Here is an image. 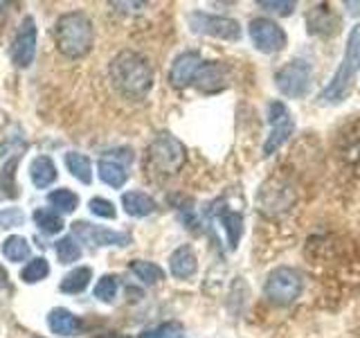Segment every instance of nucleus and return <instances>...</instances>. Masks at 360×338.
I'll use <instances>...</instances> for the list:
<instances>
[{"instance_id":"nucleus-16","label":"nucleus","mask_w":360,"mask_h":338,"mask_svg":"<svg viewBox=\"0 0 360 338\" xmlns=\"http://www.w3.org/2000/svg\"><path fill=\"white\" fill-rule=\"evenodd\" d=\"M122 208L129 217L142 219V217H149V214L155 212V201L146 194V192L133 189V192H124L122 194Z\"/></svg>"},{"instance_id":"nucleus-36","label":"nucleus","mask_w":360,"mask_h":338,"mask_svg":"<svg viewBox=\"0 0 360 338\" xmlns=\"http://www.w3.org/2000/svg\"><path fill=\"white\" fill-rule=\"evenodd\" d=\"M106 338H129V336H106Z\"/></svg>"},{"instance_id":"nucleus-32","label":"nucleus","mask_w":360,"mask_h":338,"mask_svg":"<svg viewBox=\"0 0 360 338\" xmlns=\"http://www.w3.org/2000/svg\"><path fill=\"white\" fill-rule=\"evenodd\" d=\"M117 287H120V282H117L115 275L99 277V282L95 284V298L101 300V302H112L117 296Z\"/></svg>"},{"instance_id":"nucleus-30","label":"nucleus","mask_w":360,"mask_h":338,"mask_svg":"<svg viewBox=\"0 0 360 338\" xmlns=\"http://www.w3.org/2000/svg\"><path fill=\"white\" fill-rule=\"evenodd\" d=\"M56 251V259L59 264H75L77 259H82V248H79L75 237H61L54 246Z\"/></svg>"},{"instance_id":"nucleus-28","label":"nucleus","mask_w":360,"mask_h":338,"mask_svg":"<svg viewBox=\"0 0 360 338\" xmlns=\"http://www.w3.org/2000/svg\"><path fill=\"white\" fill-rule=\"evenodd\" d=\"M48 203L59 212V214H70L79 208V196L75 194L72 189L61 187V189H54L48 194Z\"/></svg>"},{"instance_id":"nucleus-8","label":"nucleus","mask_w":360,"mask_h":338,"mask_svg":"<svg viewBox=\"0 0 360 338\" xmlns=\"http://www.w3.org/2000/svg\"><path fill=\"white\" fill-rule=\"evenodd\" d=\"M268 138L264 142V156H273L277 149H281V144H286L288 138L295 131V118L288 111L284 101H270L268 104Z\"/></svg>"},{"instance_id":"nucleus-31","label":"nucleus","mask_w":360,"mask_h":338,"mask_svg":"<svg viewBox=\"0 0 360 338\" xmlns=\"http://www.w3.org/2000/svg\"><path fill=\"white\" fill-rule=\"evenodd\" d=\"M183 336H185V327L180 323H162L140 334V338H183Z\"/></svg>"},{"instance_id":"nucleus-19","label":"nucleus","mask_w":360,"mask_h":338,"mask_svg":"<svg viewBox=\"0 0 360 338\" xmlns=\"http://www.w3.org/2000/svg\"><path fill=\"white\" fill-rule=\"evenodd\" d=\"M342 161L349 167H360V122L352 124L349 131L342 133V140H340V149H338Z\"/></svg>"},{"instance_id":"nucleus-18","label":"nucleus","mask_w":360,"mask_h":338,"mask_svg":"<svg viewBox=\"0 0 360 338\" xmlns=\"http://www.w3.org/2000/svg\"><path fill=\"white\" fill-rule=\"evenodd\" d=\"M56 176H59V172H56V165L52 163L50 156H37L30 165V178L32 183L37 185L39 189H45L50 187Z\"/></svg>"},{"instance_id":"nucleus-29","label":"nucleus","mask_w":360,"mask_h":338,"mask_svg":"<svg viewBox=\"0 0 360 338\" xmlns=\"http://www.w3.org/2000/svg\"><path fill=\"white\" fill-rule=\"evenodd\" d=\"M50 275V264L45 257H34L30 262L22 266L20 270V280L25 282V284H37V282L45 280Z\"/></svg>"},{"instance_id":"nucleus-6","label":"nucleus","mask_w":360,"mask_h":338,"mask_svg":"<svg viewBox=\"0 0 360 338\" xmlns=\"http://www.w3.org/2000/svg\"><path fill=\"white\" fill-rule=\"evenodd\" d=\"M187 20H189L191 32L202 34V37L232 41V43L241 39V25H239V20H234V18L207 14V11H191Z\"/></svg>"},{"instance_id":"nucleus-25","label":"nucleus","mask_w":360,"mask_h":338,"mask_svg":"<svg viewBox=\"0 0 360 338\" xmlns=\"http://www.w3.org/2000/svg\"><path fill=\"white\" fill-rule=\"evenodd\" d=\"M129 268L135 273V277L142 280L144 284H149V287L165 280V270L153 262H146V259H133V262L129 264Z\"/></svg>"},{"instance_id":"nucleus-11","label":"nucleus","mask_w":360,"mask_h":338,"mask_svg":"<svg viewBox=\"0 0 360 338\" xmlns=\"http://www.w3.org/2000/svg\"><path fill=\"white\" fill-rule=\"evenodd\" d=\"M72 237L79 242H84L93 248H104V246H129L131 234L120 232V230H108L101 225H93L88 221H75L72 223Z\"/></svg>"},{"instance_id":"nucleus-23","label":"nucleus","mask_w":360,"mask_h":338,"mask_svg":"<svg viewBox=\"0 0 360 338\" xmlns=\"http://www.w3.org/2000/svg\"><path fill=\"white\" fill-rule=\"evenodd\" d=\"M90 280H93V270L88 266H77L61 280V291L70 293V296H77V293H82L90 284Z\"/></svg>"},{"instance_id":"nucleus-4","label":"nucleus","mask_w":360,"mask_h":338,"mask_svg":"<svg viewBox=\"0 0 360 338\" xmlns=\"http://www.w3.org/2000/svg\"><path fill=\"white\" fill-rule=\"evenodd\" d=\"M187 161L185 144L172 133H158L146 149V169L160 176H174Z\"/></svg>"},{"instance_id":"nucleus-2","label":"nucleus","mask_w":360,"mask_h":338,"mask_svg":"<svg viewBox=\"0 0 360 338\" xmlns=\"http://www.w3.org/2000/svg\"><path fill=\"white\" fill-rule=\"evenodd\" d=\"M54 41L61 54L70 59H82L95 43V27L84 11H68L54 23Z\"/></svg>"},{"instance_id":"nucleus-33","label":"nucleus","mask_w":360,"mask_h":338,"mask_svg":"<svg viewBox=\"0 0 360 338\" xmlns=\"http://www.w3.org/2000/svg\"><path fill=\"white\" fill-rule=\"evenodd\" d=\"M88 208L95 217H101V219H115L117 217V210H115V206H112V201H108V199H101V196L90 199Z\"/></svg>"},{"instance_id":"nucleus-20","label":"nucleus","mask_w":360,"mask_h":338,"mask_svg":"<svg viewBox=\"0 0 360 338\" xmlns=\"http://www.w3.org/2000/svg\"><path fill=\"white\" fill-rule=\"evenodd\" d=\"M48 327L52 330V334H59V336H77L79 334L77 315L63 307H56L48 313Z\"/></svg>"},{"instance_id":"nucleus-1","label":"nucleus","mask_w":360,"mask_h":338,"mask_svg":"<svg viewBox=\"0 0 360 338\" xmlns=\"http://www.w3.org/2000/svg\"><path fill=\"white\" fill-rule=\"evenodd\" d=\"M112 86L127 99H144L153 86V70L146 56L133 50H122L108 65Z\"/></svg>"},{"instance_id":"nucleus-3","label":"nucleus","mask_w":360,"mask_h":338,"mask_svg":"<svg viewBox=\"0 0 360 338\" xmlns=\"http://www.w3.org/2000/svg\"><path fill=\"white\" fill-rule=\"evenodd\" d=\"M358 68H360V25H356L352 30V34H349L342 63L335 70L329 86L322 90L320 99L324 101V104H340V101H345L349 95H352V90L356 86V70Z\"/></svg>"},{"instance_id":"nucleus-13","label":"nucleus","mask_w":360,"mask_h":338,"mask_svg":"<svg viewBox=\"0 0 360 338\" xmlns=\"http://www.w3.org/2000/svg\"><path fill=\"white\" fill-rule=\"evenodd\" d=\"M200 65H202V59L198 52L191 50V52L178 54L172 63V70H169V84L174 88H187L189 84H194Z\"/></svg>"},{"instance_id":"nucleus-27","label":"nucleus","mask_w":360,"mask_h":338,"mask_svg":"<svg viewBox=\"0 0 360 338\" xmlns=\"http://www.w3.org/2000/svg\"><path fill=\"white\" fill-rule=\"evenodd\" d=\"M30 253H32L30 242L25 239V237H20V234H11L3 242V255H5V259H9V262H14V264L22 262V259H27Z\"/></svg>"},{"instance_id":"nucleus-5","label":"nucleus","mask_w":360,"mask_h":338,"mask_svg":"<svg viewBox=\"0 0 360 338\" xmlns=\"http://www.w3.org/2000/svg\"><path fill=\"white\" fill-rule=\"evenodd\" d=\"M304 289V277L297 268L292 266H277L268 273L264 293L268 302L277 304V307H288L302 296Z\"/></svg>"},{"instance_id":"nucleus-24","label":"nucleus","mask_w":360,"mask_h":338,"mask_svg":"<svg viewBox=\"0 0 360 338\" xmlns=\"http://www.w3.org/2000/svg\"><path fill=\"white\" fill-rule=\"evenodd\" d=\"M32 217H34V223H37V228L45 234H56V232L63 230V219L56 210L37 208Z\"/></svg>"},{"instance_id":"nucleus-15","label":"nucleus","mask_w":360,"mask_h":338,"mask_svg":"<svg viewBox=\"0 0 360 338\" xmlns=\"http://www.w3.org/2000/svg\"><path fill=\"white\" fill-rule=\"evenodd\" d=\"M169 270L178 280H189L191 275H196L198 270V257L191 246H178L176 251L169 257Z\"/></svg>"},{"instance_id":"nucleus-12","label":"nucleus","mask_w":360,"mask_h":338,"mask_svg":"<svg viewBox=\"0 0 360 338\" xmlns=\"http://www.w3.org/2000/svg\"><path fill=\"white\" fill-rule=\"evenodd\" d=\"M194 86L205 95H214V93H221L230 86V70L228 65L221 63V61H210V63H202L200 70L194 79Z\"/></svg>"},{"instance_id":"nucleus-9","label":"nucleus","mask_w":360,"mask_h":338,"mask_svg":"<svg viewBox=\"0 0 360 338\" xmlns=\"http://www.w3.org/2000/svg\"><path fill=\"white\" fill-rule=\"evenodd\" d=\"M248 34H250V41L252 45L264 54H275L281 52L286 48L288 37L286 32L281 30L275 20L270 18H252L250 25H248Z\"/></svg>"},{"instance_id":"nucleus-14","label":"nucleus","mask_w":360,"mask_h":338,"mask_svg":"<svg viewBox=\"0 0 360 338\" xmlns=\"http://www.w3.org/2000/svg\"><path fill=\"white\" fill-rule=\"evenodd\" d=\"M307 27L311 34H320V37H331V34L340 32V18H338L335 11L322 3V5H315L309 9L307 14Z\"/></svg>"},{"instance_id":"nucleus-17","label":"nucleus","mask_w":360,"mask_h":338,"mask_svg":"<svg viewBox=\"0 0 360 338\" xmlns=\"http://www.w3.org/2000/svg\"><path fill=\"white\" fill-rule=\"evenodd\" d=\"M129 167H124L122 163L117 161H112V158H106V156H101L99 161H97V174L99 178L104 180V183L112 189H120L127 185V180H129V172H127Z\"/></svg>"},{"instance_id":"nucleus-35","label":"nucleus","mask_w":360,"mask_h":338,"mask_svg":"<svg viewBox=\"0 0 360 338\" xmlns=\"http://www.w3.org/2000/svg\"><path fill=\"white\" fill-rule=\"evenodd\" d=\"M22 223H25V214L20 208H5L0 212V225L3 228H18Z\"/></svg>"},{"instance_id":"nucleus-7","label":"nucleus","mask_w":360,"mask_h":338,"mask_svg":"<svg viewBox=\"0 0 360 338\" xmlns=\"http://www.w3.org/2000/svg\"><path fill=\"white\" fill-rule=\"evenodd\" d=\"M275 84L279 93L290 99L307 97L311 90V65L304 59H290L286 65H281L275 75Z\"/></svg>"},{"instance_id":"nucleus-22","label":"nucleus","mask_w":360,"mask_h":338,"mask_svg":"<svg viewBox=\"0 0 360 338\" xmlns=\"http://www.w3.org/2000/svg\"><path fill=\"white\" fill-rule=\"evenodd\" d=\"M221 223H223L225 237H228L230 251H236V246H239L241 234H243V214L234 212V210H228V212L221 214Z\"/></svg>"},{"instance_id":"nucleus-34","label":"nucleus","mask_w":360,"mask_h":338,"mask_svg":"<svg viewBox=\"0 0 360 338\" xmlns=\"http://www.w3.org/2000/svg\"><path fill=\"white\" fill-rule=\"evenodd\" d=\"M259 7L266 11H273L277 16H290L297 5L292 3V0H259Z\"/></svg>"},{"instance_id":"nucleus-21","label":"nucleus","mask_w":360,"mask_h":338,"mask_svg":"<svg viewBox=\"0 0 360 338\" xmlns=\"http://www.w3.org/2000/svg\"><path fill=\"white\" fill-rule=\"evenodd\" d=\"M65 167L79 183L90 185L93 183V161L86 156V154H79V151H68L65 154Z\"/></svg>"},{"instance_id":"nucleus-10","label":"nucleus","mask_w":360,"mask_h":338,"mask_svg":"<svg viewBox=\"0 0 360 338\" xmlns=\"http://www.w3.org/2000/svg\"><path fill=\"white\" fill-rule=\"evenodd\" d=\"M37 23L32 16H25L16 30V37L11 41L9 56L16 68H30L37 56Z\"/></svg>"},{"instance_id":"nucleus-26","label":"nucleus","mask_w":360,"mask_h":338,"mask_svg":"<svg viewBox=\"0 0 360 338\" xmlns=\"http://www.w3.org/2000/svg\"><path fill=\"white\" fill-rule=\"evenodd\" d=\"M16 167H18V154L11 156L5 161L3 169H0V192L7 199H16L18 196V187H16Z\"/></svg>"}]
</instances>
